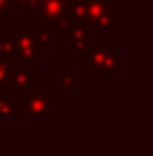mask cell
<instances>
[{"mask_svg":"<svg viewBox=\"0 0 153 156\" xmlns=\"http://www.w3.org/2000/svg\"><path fill=\"white\" fill-rule=\"evenodd\" d=\"M0 5H2V0H0Z\"/></svg>","mask_w":153,"mask_h":156,"instance_id":"cell-1","label":"cell"}]
</instances>
